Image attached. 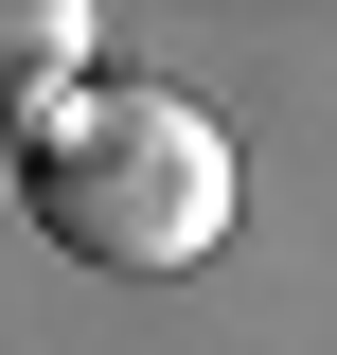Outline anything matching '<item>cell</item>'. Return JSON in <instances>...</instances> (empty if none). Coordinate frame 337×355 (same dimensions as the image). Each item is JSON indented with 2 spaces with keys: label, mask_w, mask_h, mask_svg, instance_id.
<instances>
[{
  "label": "cell",
  "mask_w": 337,
  "mask_h": 355,
  "mask_svg": "<svg viewBox=\"0 0 337 355\" xmlns=\"http://www.w3.org/2000/svg\"><path fill=\"white\" fill-rule=\"evenodd\" d=\"M18 196L71 266H125V284H178V266L231 249V125L196 89H142V71H89L36 142H18Z\"/></svg>",
  "instance_id": "obj_1"
},
{
  "label": "cell",
  "mask_w": 337,
  "mask_h": 355,
  "mask_svg": "<svg viewBox=\"0 0 337 355\" xmlns=\"http://www.w3.org/2000/svg\"><path fill=\"white\" fill-rule=\"evenodd\" d=\"M71 89H89V0H0V125L36 142Z\"/></svg>",
  "instance_id": "obj_2"
}]
</instances>
